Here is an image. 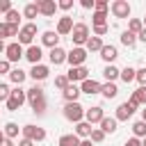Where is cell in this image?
I'll list each match as a JSON object with an SVG mask.
<instances>
[{
	"label": "cell",
	"mask_w": 146,
	"mask_h": 146,
	"mask_svg": "<svg viewBox=\"0 0 146 146\" xmlns=\"http://www.w3.org/2000/svg\"><path fill=\"white\" fill-rule=\"evenodd\" d=\"M84 107L80 105V103H66L64 105V119L66 121H71V123H80L82 119H84Z\"/></svg>",
	"instance_id": "cell-1"
},
{
	"label": "cell",
	"mask_w": 146,
	"mask_h": 146,
	"mask_svg": "<svg viewBox=\"0 0 146 146\" xmlns=\"http://www.w3.org/2000/svg\"><path fill=\"white\" fill-rule=\"evenodd\" d=\"M71 39H73L75 48L87 46V41H89V27H87V23H75L73 25V32H71Z\"/></svg>",
	"instance_id": "cell-2"
},
{
	"label": "cell",
	"mask_w": 146,
	"mask_h": 146,
	"mask_svg": "<svg viewBox=\"0 0 146 146\" xmlns=\"http://www.w3.org/2000/svg\"><path fill=\"white\" fill-rule=\"evenodd\" d=\"M25 100H27L25 89L16 87V89H11V96H9V100H7V110H9V112H18V110H21V105H23Z\"/></svg>",
	"instance_id": "cell-3"
},
{
	"label": "cell",
	"mask_w": 146,
	"mask_h": 146,
	"mask_svg": "<svg viewBox=\"0 0 146 146\" xmlns=\"http://www.w3.org/2000/svg\"><path fill=\"white\" fill-rule=\"evenodd\" d=\"M34 36H36V25H34V23H27V25H23L21 32H18V43L30 48L32 41H34Z\"/></svg>",
	"instance_id": "cell-4"
},
{
	"label": "cell",
	"mask_w": 146,
	"mask_h": 146,
	"mask_svg": "<svg viewBox=\"0 0 146 146\" xmlns=\"http://www.w3.org/2000/svg\"><path fill=\"white\" fill-rule=\"evenodd\" d=\"M21 132H23V137L25 139H32V141H43L46 139V130L41 128V125H23L21 128Z\"/></svg>",
	"instance_id": "cell-5"
},
{
	"label": "cell",
	"mask_w": 146,
	"mask_h": 146,
	"mask_svg": "<svg viewBox=\"0 0 146 146\" xmlns=\"http://www.w3.org/2000/svg\"><path fill=\"white\" fill-rule=\"evenodd\" d=\"M110 11L114 18H130V5L125 0H114L110 5Z\"/></svg>",
	"instance_id": "cell-6"
},
{
	"label": "cell",
	"mask_w": 146,
	"mask_h": 146,
	"mask_svg": "<svg viewBox=\"0 0 146 146\" xmlns=\"http://www.w3.org/2000/svg\"><path fill=\"white\" fill-rule=\"evenodd\" d=\"M137 107H139V105H135L132 100H125V103H121V105L116 107V116H114V119H116V121H128V119L135 114Z\"/></svg>",
	"instance_id": "cell-7"
},
{
	"label": "cell",
	"mask_w": 146,
	"mask_h": 146,
	"mask_svg": "<svg viewBox=\"0 0 146 146\" xmlns=\"http://www.w3.org/2000/svg\"><path fill=\"white\" fill-rule=\"evenodd\" d=\"M5 55H7V62L14 64V62H18L21 57H25V50H23V46H21L18 41H14V43H7Z\"/></svg>",
	"instance_id": "cell-8"
},
{
	"label": "cell",
	"mask_w": 146,
	"mask_h": 146,
	"mask_svg": "<svg viewBox=\"0 0 146 146\" xmlns=\"http://www.w3.org/2000/svg\"><path fill=\"white\" fill-rule=\"evenodd\" d=\"M84 59H87V48H71V52L66 55V62L71 64V68L73 66H82Z\"/></svg>",
	"instance_id": "cell-9"
},
{
	"label": "cell",
	"mask_w": 146,
	"mask_h": 146,
	"mask_svg": "<svg viewBox=\"0 0 146 146\" xmlns=\"http://www.w3.org/2000/svg\"><path fill=\"white\" fill-rule=\"evenodd\" d=\"M66 78H68L71 84H75V82H84V80L89 78V71H87V66H73V68L66 73Z\"/></svg>",
	"instance_id": "cell-10"
},
{
	"label": "cell",
	"mask_w": 146,
	"mask_h": 146,
	"mask_svg": "<svg viewBox=\"0 0 146 146\" xmlns=\"http://www.w3.org/2000/svg\"><path fill=\"white\" fill-rule=\"evenodd\" d=\"M41 57H43V50H41V46H30L27 50H25V59L32 64V66H36V64H41Z\"/></svg>",
	"instance_id": "cell-11"
},
{
	"label": "cell",
	"mask_w": 146,
	"mask_h": 146,
	"mask_svg": "<svg viewBox=\"0 0 146 146\" xmlns=\"http://www.w3.org/2000/svg\"><path fill=\"white\" fill-rule=\"evenodd\" d=\"M84 119H87V123H100L103 119H105V114H103V107L100 105H94V107H89L87 112H84Z\"/></svg>",
	"instance_id": "cell-12"
},
{
	"label": "cell",
	"mask_w": 146,
	"mask_h": 146,
	"mask_svg": "<svg viewBox=\"0 0 146 146\" xmlns=\"http://www.w3.org/2000/svg\"><path fill=\"white\" fill-rule=\"evenodd\" d=\"M36 7H39L41 16H55V11H57V2L55 0H36Z\"/></svg>",
	"instance_id": "cell-13"
},
{
	"label": "cell",
	"mask_w": 146,
	"mask_h": 146,
	"mask_svg": "<svg viewBox=\"0 0 146 146\" xmlns=\"http://www.w3.org/2000/svg\"><path fill=\"white\" fill-rule=\"evenodd\" d=\"M73 25H75V23H73V18H71V16H62V18L57 21V30H55V32H57L59 36L71 34V32H73Z\"/></svg>",
	"instance_id": "cell-14"
},
{
	"label": "cell",
	"mask_w": 146,
	"mask_h": 146,
	"mask_svg": "<svg viewBox=\"0 0 146 146\" xmlns=\"http://www.w3.org/2000/svg\"><path fill=\"white\" fill-rule=\"evenodd\" d=\"M41 43H43V46H48V48L52 50V48H57V46H59V34H57V32H52V30H46V32L41 34Z\"/></svg>",
	"instance_id": "cell-15"
},
{
	"label": "cell",
	"mask_w": 146,
	"mask_h": 146,
	"mask_svg": "<svg viewBox=\"0 0 146 146\" xmlns=\"http://www.w3.org/2000/svg\"><path fill=\"white\" fill-rule=\"evenodd\" d=\"M100 82H96V80H91V78H87L82 84H80V91L82 94H89V96H94V94H100Z\"/></svg>",
	"instance_id": "cell-16"
},
{
	"label": "cell",
	"mask_w": 146,
	"mask_h": 146,
	"mask_svg": "<svg viewBox=\"0 0 146 146\" xmlns=\"http://www.w3.org/2000/svg\"><path fill=\"white\" fill-rule=\"evenodd\" d=\"M66 55H68V52H66L64 48H59V46H57V48H52V50L48 52V57H50V64H55V66L64 64V62H66Z\"/></svg>",
	"instance_id": "cell-17"
},
{
	"label": "cell",
	"mask_w": 146,
	"mask_h": 146,
	"mask_svg": "<svg viewBox=\"0 0 146 146\" xmlns=\"http://www.w3.org/2000/svg\"><path fill=\"white\" fill-rule=\"evenodd\" d=\"M50 75V68L46 66V64H36V66H32V71H30V78L36 82V80H46Z\"/></svg>",
	"instance_id": "cell-18"
},
{
	"label": "cell",
	"mask_w": 146,
	"mask_h": 146,
	"mask_svg": "<svg viewBox=\"0 0 146 146\" xmlns=\"http://www.w3.org/2000/svg\"><path fill=\"white\" fill-rule=\"evenodd\" d=\"M18 32H21L18 25H9V23L0 21V39H2V41H5L7 36H18Z\"/></svg>",
	"instance_id": "cell-19"
},
{
	"label": "cell",
	"mask_w": 146,
	"mask_h": 146,
	"mask_svg": "<svg viewBox=\"0 0 146 146\" xmlns=\"http://www.w3.org/2000/svg\"><path fill=\"white\" fill-rule=\"evenodd\" d=\"M80 94H82V91H80L78 84H68V87L62 91V96H64L66 103H78V96H80Z\"/></svg>",
	"instance_id": "cell-20"
},
{
	"label": "cell",
	"mask_w": 146,
	"mask_h": 146,
	"mask_svg": "<svg viewBox=\"0 0 146 146\" xmlns=\"http://www.w3.org/2000/svg\"><path fill=\"white\" fill-rule=\"evenodd\" d=\"M100 57H103V62L112 64V62L119 57V50H116V46H103V48H100Z\"/></svg>",
	"instance_id": "cell-21"
},
{
	"label": "cell",
	"mask_w": 146,
	"mask_h": 146,
	"mask_svg": "<svg viewBox=\"0 0 146 146\" xmlns=\"http://www.w3.org/2000/svg\"><path fill=\"white\" fill-rule=\"evenodd\" d=\"M25 94H27V103H30V105H36L39 100H43V89H41V87H36V84H34V87H30Z\"/></svg>",
	"instance_id": "cell-22"
},
{
	"label": "cell",
	"mask_w": 146,
	"mask_h": 146,
	"mask_svg": "<svg viewBox=\"0 0 146 146\" xmlns=\"http://www.w3.org/2000/svg\"><path fill=\"white\" fill-rule=\"evenodd\" d=\"M116 123H119V121H116L114 116H105V119L100 121V130H103L105 135H107V132L112 135V132H116Z\"/></svg>",
	"instance_id": "cell-23"
},
{
	"label": "cell",
	"mask_w": 146,
	"mask_h": 146,
	"mask_svg": "<svg viewBox=\"0 0 146 146\" xmlns=\"http://www.w3.org/2000/svg\"><path fill=\"white\" fill-rule=\"evenodd\" d=\"M91 123H87V121H80V123H75V135L78 137H84V139H89L91 137Z\"/></svg>",
	"instance_id": "cell-24"
},
{
	"label": "cell",
	"mask_w": 146,
	"mask_h": 146,
	"mask_svg": "<svg viewBox=\"0 0 146 146\" xmlns=\"http://www.w3.org/2000/svg\"><path fill=\"white\" fill-rule=\"evenodd\" d=\"M25 78H27V73H25L23 68H11V73H9V80H11L16 87H21V84L25 82Z\"/></svg>",
	"instance_id": "cell-25"
},
{
	"label": "cell",
	"mask_w": 146,
	"mask_h": 146,
	"mask_svg": "<svg viewBox=\"0 0 146 146\" xmlns=\"http://www.w3.org/2000/svg\"><path fill=\"white\" fill-rule=\"evenodd\" d=\"M100 94L110 100V98H116V94H119V87L114 84V82H105L103 87H100Z\"/></svg>",
	"instance_id": "cell-26"
},
{
	"label": "cell",
	"mask_w": 146,
	"mask_h": 146,
	"mask_svg": "<svg viewBox=\"0 0 146 146\" xmlns=\"http://www.w3.org/2000/svg\"><path fill=\"white\" fill-rule=\"evenodd\" d=\"M103 75H105V80H107V82H114V80L121 75V71H119L114 64H107V66H105V71H103Z\"/></svg>",
	"instance_id": "cell-27"
},
{
	"label": "cell",
	"mask_w": 146,
	"mask_h": 146,
	"mask_svg": "<svg viewBox=\"0 0 146 146\" xmlns=\"http://www.w3.org/2000/svg\"><path fill=\"white\" fill-rule=\"evenodd\" d=\"M130 100H132L135 105H146V87H139L137 91H132Z\"/></svg>",
	"instance_id": "cell-28"
},
{
	"label": "cell",
	"mask_w": 146,
	"mask_h": 146,
	"mask_svg": "<svg viewBox=\"0 0 146 146\" xmlns=\"http://www.w3.org/2000/svg\"><path fill=\"white\" fill-rule=\"evenodd\" d=\"M57 144L59 146H80V137L78 135H62Z\"/></svg>",
	"instance_id": "cell-29"
},
{
	"label": "cell",
	"mask_w": 146,
	"mask_h": 146,
	"mask_svg": "<svg viewBox=\"0 0 146 146\" xmlns=\"http://www.w3.org/2000/svg\"><path fill=\"white\" fill-rule=\"evenodd\" d=\"M103 46H105V43L100 41V36H89V41H87V50H89V52H100Z\"/></svg>",
	"instance_id": "cell-30"
},
{
	"label": "cell",
	"mask_w": 146,
	"mask_h": 146,
	"mask_svg": "<svg viewBox=\"0 0 146 146\" xmlns=\"http://www.w3.org/2000/svg\"><path fill=\"white\" fill-rule=\"evenodd\" d=\"M141 30H144V21H141V18H130V21H128V32L139 34Z\"/></svg>",
	"instance_id": "cell-31"
},
{
	"label": "cell",
	"mask_w": 146,
	"mask_h": 146,
	"mask_svg": "<svg viewBox=\"0 0 146 146\" xmlns=\"http://www.w3.org/2000/svg\"><path fill=\"white\" fill-rule=\"evenodd\" d=\"M121 43L125 46V48H132L135 43H137V34H132V32H121Z\"/></svg>",
	"instance_id": "cell-32"
},
{
	"label": "cell",
	"mask_w": 146,
	"mask_h": 146,
	"mask_svg": "<svg viewBox=\"0 0 146 146\" xmlns=\"http://www.w3.org/2000/svg\"><path fill=\"white\" fill-rule=\"evenodd\" d=\"M18 130H21V128H18L14 121H9V123L5 125V130H2V132H5V137H7V139H16V137H18Z\"/></svg>",
	"instance_id": "cell-33"
},
{
	"label": "cell",
	"mask_w": 146,
	"mask_h": 146,
	"mask_svg": "<svg viewBox=\"0 0 146 146\" xmlns=\"http://www.w3.org/2000/svg\"><path fill=\"white\" fill-rule=\"evenodd\" d=\"M36 14H39L36 2H27V5L23 7V16H25V18H36Z\"/></svg>",
	"instance_id": "cell-34"
},
{
	"label": "cell",
	"mask_w": 146,
	"mask_h": 146,
	"mask_svg": "<svg viewBox=\"0 0 146 146\" xmlns=\"http://www.w3.org/2000/svg\"><path fill=\"white\" fill-rule=\"evenodd\" d=\"M119 78H121V80H123V82L128 84V82H132V80L137 78V71H135L132 66H125V68L121 71V75H119Z\"/></svg>",
	"instance_id": "cell-35"
},
{
	"label": "cell",
	"mask_w": 146,
	"mask_h": 146,
	"mask_svg": "<svg viewBox=\"0 0 146 146\" xmlns=\"http://www.w3.org/2000/svg\"><path fill=\"white\" fill-rule=\"evenodd\" d=\"M132 135H135L137 139H144V137H146V123H144V121L132 123Z\"/></svg>",
	"instance_id": "cell-36"
},
{
	"label": "cell",
	"mask_w": 146,
	"mask_h": 146,
	"mask_svg": "<svg viewBox=\"0 0 146 146\" xmlns=\"http://www.w3.org/2000/svg\"><path fill=\"white\" fill-rule=\"evenodd\" d=\"M91 25H107V11H94Z\"/></svg>",
	"instance_id": "cell-37"
},
{
	"label": "cell",
	"mask_w": 146,
	"mask_h": 146,
	"mask_svg": "<svg viewBox=\"0 0 146 146\" xmlns=\"http://www.w3.org/2000/svg\"><path fill=\"white\" fill-rule=\"evenodd\" d=\"M5 23H9V25H18V23H21V14H18L16 9H11L9 14H5Z\"/></svg>",
	"instance_id": "cell-38"
},
{
	"label": "cell",
	"mask_w": 146,
	"mask_h": 146,
	"mask_svg": "<svg viewBox=\"0 0 146 146\" xmlns=\"http://www.w3.org/2000/svg\"><path fill=\"white\" fill-rule=\"evenodd\" d=\"M89 139H91V144H100V141L105 139V132H103L100 128H94V130H91V137H89Z\"/></svg>",
	"instance_id": "cell-39"
},
{
	"label": "cell",
	"mask_w": 146,
	"mask_h": 146,
	"mask_svg": "<svg viewBox=\"0 0 146 146\" xmlns=\"http://www.w3.org/2000/svg\"><path fill=\"white\" fill-rule=\"evenodd\" d=\"M68 84H71V82H68V78H66V75H57V78H55V87H57V89H62V91H64Z\"/></svg>",
	"instance_id": "cell-40"
},
{
	"label": "cell",
	"mask_w": 146,
	"mask_h": 146,
	"mask_svg": "<svg viewBox=\"0 0 146 146\" xmlns=\"http://www.w3.org/2000/svg\"><path fill=\"white\" fill-rule=\"evenodd\" d=\"M9 96H11V89H9V84H5V82H0V100H9Z\"/></svg>",
	"instance_id": "cell-41"
},
{
	"label": "cell",
	"mask_w": 146,
	"mask_h": 146,
	"mask_svg": "<svg viewBox=\"0 0 146 146\" xmlns=\"http://www.w3.org/2000/svg\"><path fill=\"white\" fill-rule=\"evenodd\" d=\"M5 73H7V75L11 73V64H9L7 59H0V75H5Z\"/></svg>",
	"instance_id": "cell-42"
},
{
	"label": "cell",
	"mask_w": 146,
	"mask_h": 146,
	"mask_svg": "<svg viewBox=\"0 0 146 146\" xmlns=\"http://www.w3.org/2000/svg\"><path fill=\"white\" fill-rule=\"evenodd\" d=\"M137 82H139V87H146V68H139L137 71V78H135Z\"/></svg>",
	"instance_id": "cell-43"
},
{
	"label": "cell",
	"mask_w": 146,
	"mask_h": 146,
	"mask_svg": "<svg viewBox=\"0 0 146 146\" xmlns=\"http://www.w3.org/2000/svg\"><path fill=\"white\" fill-rule=\"evenodd\" d=\"M107 25H94V36H103V34H107Z\"/></svg>",
	"instance_id": "cell-44"
},
{
	"label": "cell",
	"mask_w": 146,
	"mask_h": 146,
	"mask_svg": "<svg viewBox=\"0 0 146 146\" xmlns=\"http://www.w3.org/2000/svg\"><path fill=\"white\" fill-rule=\"evenodd\" d=\"M32 110H34V114H43V112H46V98L39 100L36 105H32Z\"/></svg>",
	"instance_id": "cell-45"
},
{
	"label": "cell",
	"mask_w": 146,
	"mask_h": 146,
	"mask_svg": "<svg viewBox=\"0 0 146 146\" xmlns=\"http://www.w3.org/2000/svg\"><path fill=\"white\" fill-rule=\"evenodd\" d=\"M11 11V0H0V14H9Z\"/></svg>",
	"instance_id": "cell-46"
},
{
	"label": "cell",
	"mask_w": 146,
	"mask_h": 146,
	"mask_svg": "<svg viewBox=\"0 0 146 146\" xmlns=\"http://www.w3.org/2000/svg\"><path fill=\"white\" fill-rule=\"evenodd\" d=\"M73 7V0H59L57 2V9H64V11H68Z\"/></svg>",
	"instance_id": "cell-47"
},
{
	"label": "cell",
	"mask_w": 146,
	"mask_h": 146,
	"mask_svg": "<svg viewBox=\"0 0 146 146\" xmlns=\"http://www.w3.org/2000/svg\"><path fill=\"white\" fill-rule=\"evenodd\" d=\"M96 11H107L110 9V5H107V0H96V7H94Z\"/></svg>",
	"instance_id": "cell-48"
},
{
	"label": "cell",
	"mask_w": 146,
	"mask_h": 146,
	"mask_svg": "<svg viewBox=\"0 0 146 146\" xmlns=\"http://www.w3.org/2000/svg\"><path fill=\"white\" fill-rule=\"evenodd\" d=\"M80 7L82 9H94L96 7V0H80Z\"/></svg>",
	"instance_id": "cell-49"
},
{
	"label": "cell",
	"mask_w": 146,
	"mask_h": 146,
	"mask_svg": "<svg viewBox=\"0 0 146 146\" xmlns=\"http://www.w3.org/2000/svg\"><path fill=\"white\" fill-rule=\"evenodd\" d=\"M123 146H141V139H137V137H130Z\"/></svg>",
	"instance_id": "cell-50"
},
{
	"label": "cell",
	"mask_w": 146,
	"mask_h": 146,
	"mask_svg": "<svg viewBox=\"0 0 146 146\" xmlns=\"http://www.w3.org/2000/svg\"><path fill=\"white\" fill-rule=\"evenodd\" d=\"M18 146H34V141H32V139H25V137H23V139L18 141Z\"/></svg>",
	"instance_id": "cell-51"
},
{
	"label": "cell",
	"mask_w": 146,
	"mask_h": 146,
	"mask_svg": "<svg viewBox=\"0 0 146 146\" xmlns=\"http://www.w3.org/2000/svg\"><path fill=\"white\" fill-rule=\"evenodd\" d=\"M137 39H139V41H144V43H146V27H144V30H141V32H139V34H137Z\"/></svg>",
	"instance_id": "cell-52"
},
{
	"label": "cell",
	"mask_w": 146,
	"mask_h": 146,
	"mask_svg": "<svg viewBox=\"0 0 146 146\" xmlns=\"http://www.w3.org/2000/svg\"><path fill=\"white\" fill-rule=\"evenodd\" d=\"M0 146H14V141H11V139H7V137H5V141H2V144H0Z\"/></svg>",
	"instance_id": "cell-53"
},
{
	"label": "cell",
	"mask_w": 146,
	"mask_h": 146,
	"mask_svg": "<svg viewBox=\"0 0 146 146\" xmlns=\"http://www.w3.org/2000/svg\"><path fill=\"white\" fill-rule=\"evenodd\" d=\"M80 146H91V139H82V141H80Z\"/></svg>",
	"instance_id": "cell-54"
},
{
	"label": "cell",
	"mask_w": 146,
	"mask_h": 146,
	"mask_svg": "<svg viewBox=\"0 0 146 146\" xmlns=\"http://www.w3.org/2000/svg\"><path fill=\"white\" fill-rule=\"evenodd\" d=\"M5 50H7V43H5L2 39H0V52H5Z\"/></svg>",
	"instance_id": "cell-55"
},
{
	"label": "cell",
	"mask_w": 146,
	"mask_h": 146,
	"mask_svg": "<svg viewBox=\"0 0 146 146\" xmlns=\"http://www.w3.org/2000/svg\"><path fill=\"white\" fill-rule=\"evenodd\" d=\"M141 121H144V123H146V107H144V110H141Z\"/></svg>",
	"instance_id": "cell-56"
},
{
	"label": "cell",
	"mask_w": 146,
	"mask_h": 146,
	"mask_svg": "<svg viewBox=\"0 0 146 146\" xmlns=\"http://www.w3.org/2000/svg\"><path fill=\"white\" fill-rule=\"evenodd\" d=\"M2 141H5V132L0 130V144H2Z\"/></svg>",
	"instance_id": "cell-57"
},
{
	"label": "cell",
	"mask_w": 146,
	"mask_h": 146,
	"mask_svg": "<svg viewBox=\"0 0 146 146\" xmlns=\"http://www.w3.org/2000/svg\"><path fill=\"white\" fill-rule=\"evenodd\" d=\"M141 146H146V137H144V139H141Z\"/></svg>",
	"instance_id": "cell-58"
},
{
	"label": "cell",
	"mask_w": 146,
	"mask_h": 146,
	"mask_svg": "<svg viewBox=\"0 0 146 146\" xmlns=\"http://www.w3.org/2000/svg\"><path fill=\"white\" fill-rule=\"evenodd\" d=\"M144 27H146V16H144Z\"/></svg>",
	"instance_id": "cell-59"
}]
</instances>
